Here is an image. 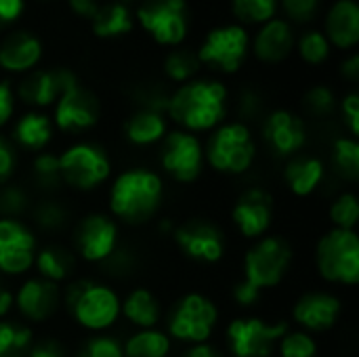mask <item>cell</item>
<instances>
[{
  "label": "cell",
  "mask_w": 359,
  "mask_h": 357,
  "mask_svg": "<svg viewBox=\"0 0 359 357\" xmlns=\"http://www.w3.org/2000/svg\"><path fill=\"white\" fill-rule=\"evenodd\" d=\"M133 13L143 34L162 48H179L191 34L194 8L189 0H141Z\"/></svg>",
  "instance_id": "5b68a950"
},
{
  "label": "cell",
  "mask_w": 359,
  "mask_h": 357,
  "mask_svg": "<svg viewBox=\"0 0 359 357\" xmlns=\"http://www.w3.org/2000/svg\"><path fill=\"white\" fill-rule=\"evenodd\" d=\"M44 59V40L32 29H8L0 38V72L25 76L40 67Z\"/></svg>",
  "instance_id": "44dd1931"
},
{
  "label": "cell",
  "mask_w": 359,
  "mask_h": 357,
  "mask_svg": "<svg viewBox=\"0 0 359 357\" xmlns=\"http://www.w3.org/2000/svg\"><path fill=\"white\" fill-rule=\"evenodd\" d=\"M231 109L229 86L215 76H198L170 90L166 118L177 128L204 135L223 124Z\"/></svg>",
  "instance_id": "6da1fadb"
},
{
  "label": "cell",
  "mask_w": 359,
  "mask_h": 357,
  "mask_svg": "<svg viewBox=\"0 0 359 357\" xmlns=\"http://www.w3.org/2000/svg\"><path fill=\"white\" fill-rule=\"evenodd\" d=\"M124 357H170L172 341L160 328L135 330L124 343Z\"/></svg>",
  "instance_id": "1f68e13d"
},
{
  "label": "cell",
  "mask_w": 359,
  "mask_h": 357,
  "mask_svg": "<svg viewBox=\"0 0 359 357\" xmlns=\"http://www.w3.org/2000/svg\"><path fill=\"white\" fill-rule=\"evenodd\" d=\"M32 181L46 196H53L63 185L61 183V170H59V156L53 154V151L34 154V160H32Z\"/></svg>",
  "instance_id": "74e56055"
},
{
  "label": "cell",
  "mask_w": 359,
  "mask_h": 357,
  "mask_svg": "<svg viewBox=\"0 0 359 357\" xmlns=\"http://www.w3.org/2000/svg\"><path fill=\"white\" fill-rule=\"evenodd\" d=\"M11 311H13V292L0 282V320H6Z\"/></svg>",
  "instance_id": "9f6ffc18"
},
{
  "label": "cell",
  "mask_w": 359,
  "mask_h": 357,
  "mask_svg": "<svg viewBox=\"0 0 359 357\" xmlns=\"http://www.w3.org/2000/svg\"><path fill=\"white\" fill-rule=\"evenodd\" d=\"M288 322H267L257 316H240L227 324L225 343L231 357H273Z\"/></svg>",
  "instance_id": "7c38bea8"
},
{
  "label": "cell",
  "mask_w": 359,
  "mask_h": 357,
  "mask_svg": "<svg viewBox=\"0 0 359 357\" xmlns=\"http://www.w3.org/2000/svg\"><path fill=\"white\" fill-rule=\"evenodd\" d=\"M27 357H67V349L59 339H40L34 341Z\"/></svg>",
  "instance_id": "816d5d0a"
},
{
  "label": "cell",
  "mask_w": 359,
  "mask_h": 357,
  "mask_svg": "<svg viewBox=\"0 0 359 357\" xmlns=\"http://www.w3.org/2000/svg\"><path fill=\"white\" fill-rule=\"evenodd\" d=\"M292 259L294 250L290 242L282 236L267 234L255 240L246 250L242 261L244 280L261 292L271 290L284 282V278L290 271Z\"/></svg>",
  "instance_id": "30bf717a"
},
{
  "label": "cell",
  "mask_w": 359,
  "mask_h": 357,
  "mask_svg": "<svg viewBox=\"0 0 359 357\" xmlns=\"http://www.w3.org/2000/svg\"><path fill=\"white\" fill-rule=\"evenodd\" d=\"M339 74L345 82H349L351 86H355L359 82V53H347L341 63H339Z\"/></svg>",
  "instance_id": "db71d44e"
},
{
  "label": "cell",
  "mask_w": 359,
  "mask_h": 357,
  "mask_svg": "<svg viewBox=\"0 0 359 357\" xmlns=\"http://www.w3.org/2000/svg\"><path fill=\"white\" fill-rule=\"evenodd\" d=\"M231 19L240 25L259 27L280 15V0H229Z\"/></svg>",
  "instance_id": "836d02e7"
},
{
  "label": "cell",
  "mask_w": 359,
  "mask_h": 357,
  "mask_svg": "<svg viewBox=\"0 0 359 357\" xmlns=\"http://www.w3.org/2000/svg\"><path fill=\"white\" fill-rule=\"evenodd\" d=\"M61 307L72 316V320L90 335H103L111 330L122 309L120 295L103 282L88 278L69 280L61 290Z\"/></svg>",
  "instance_id": "3957f363"
},
{
  "label": "cell",
  "mask_w": 359,
  "mask_h": 357,
  "mask_svg": "<svg viewBox=\"0 0 359 357\" xmlns=\"http://www.w3.org/2000/svg\"><path fill=\"white\" fill-rule=\"evenodd\" d=\"M172 240L177 248L194 263L217 265L227 255V238L219 225L206 219H189L172 227Z\"/></svg>",
  "instance_id": "9a60e30c"
},
{
  "label": "cell",
  "mask_w": 359,
  "mask_h": 357,
  "mask_svg": "<svg viewBox=\"0 0 359 357\" xmlns=\"http://www.w3.org/2000/svg\"><path fill=\"white\" fill-rule=\"evenodd\" d=\"M36 337L29 324L0 320V357H27Z\"/></svg>",
  "instance_id": "e575fe53"
},
{
  "label": "cell",
  "mask_w": 359,
  "mask_h": 357,
  "mask_svg": "<svg viewBox=\"0 0 359 357\" xmlns=\"http://www.w3.org/2000/svg\"><path fill=\"white\" fill-rule=\"evenodd\" d=\"M17 168V149L15 145L0 135V185L8 183Z\"/></svg>",
  "instance_id": "c3c4849f"
},
{
  "label": "cell",
  "mask_w": 359,
  "mask_h": 357,
  "mask_svg": "<svg viewBox=\"0 0 359 357\" xmlns=\"http://www.w3.org/2000/svg\"><path fill=\"white\" fill-rule=\"evenodd\" d=\"M38 2H55V0H38Z\"/></svg>",
  "instance_id": "680465c9"
},
{
  "label": "cell",
  "mask_w": 359,
  "mask_h": 357,
  "mask_svg": "<svg viewBox=\"0 0 359 357\" xmlns=\"http://www.w3.org/2000/svg\"><path fill=\"white\" fill-rule=\"evenodd\" d=\"M318 276L334 286L359 282V236L349 229H330L316 244Z\"/></svg>",
  "instance_id": "9c48e42d"
},
{
  "label": "cell",
  "mask_w": 359,
  "mask_h": 357,
  "mask_svg": "<svg viewBox=\"0 0 359 357\" xmlns=\"http://www.w3.org/2000/svg\"><path fill=\"white\" fill-rule=\"evenodd\" d=\"M181 357H223V353L217 347H212L210 343H202V345L187 347Z\"/></svg>",
  "instance_id": "11a10c76"
},
{
  "label": "cell",
  "mask_w": 359,
  "mask_h": 357,
  "mask_svg": "<svg viewBox=\"0 0 359 357\" xmlns=\"http://www.w3.org/2000/svg\"><path fill=\"white\" fill-rule=\"evenodd\" d=\"M76 265H78V259H76V255H74V250L69 246L46 244V246H38L32 269H36L38 278L61 286L63 282L72 280V276L76 271Z\"/></svg>",
  "instance_id": "f1b7e54d"
},
{
  "label": "cell",
  "mask_w": 359,
  "mask_h": 357,
  "mask_svg": "<svg viewBox=\"0 0 359 357\" xmlns=\"http://www.w3.org/2000/svg\"><path fill=\"white\" fill-rule=\"evenodd\" d=\"M280 357H318V341L313 335L305 332V330H286V335L280 339L278 347H276Z\"/></svg>",
  "instance_id": "7bdbcfd3"
},
{
  "label": "cell",
  "mask_w": 359,
  "mask_h": 357,
  "mask_svg": "<svg viewBox=\"0 0 359 357\" xmlns=\"http://www.w3.org/2000/svg\"><path fill=\"white\" fill-rule=\"evenodd\" d=\"M120 246V227L105 213L84 215L72 231V250L76 259L90 265H103Z\"/></svg>",
  "instance_id": "5bb4252c"
},
{
  "label": "cell",
  "mask_w": 359,
  "mask_h": 357,
  "mask_svg": "<svg viewBox=\"0 0 359 357\" xmlns=\"http://www.w3.org/2000/svg\"><path fill=\"white\" fill-rule=\"evenodd\" d=\"M322 32L332 50L343 55L358 50L359 4L358 0H332L322 11Z\"/></svg>",
  "instance_id": "cb8c5ba5"
},
{
  "label": "cell",
  "mask_w": 359,
  "mask_h": 357,
  "mask_svg": "<svg viewBox=\"0 0 359 357\" xmlns=\"http://www.w3.org/2000/svg\"><path fill=\"white\" fill-rule=\"evenodd\" d=\"M78 357H124V347L114 335H90L80 347Z\"/></svg>",
  "instance_id": "f6af8a7d"
},
{
  "label": "cell",
  "mask_w": 359,
  "mask_h": 357,
  "mask_svg": "<svg viewBox=\"0 0 359 357\" xmlns=\"http://www.w3.org/2000/svg\"><path fill=\"white\" fill-rule=\"evenodd\" d=\"M17 112L15 86L8 80H0V128L8 126Z\"/></svg>",
  "instance_id": "7dc6e473"
},
{
  "label": "cell",
  "mask_w": 359,
  "mask_h": 357,
  "mask_svg": "<svg viewBox=\"0 0 359 357\" xmlns=\"http://www.w3.org/2000/svg\"><path fill=\"white\" fill-rule=\"evenodd\" d=\"M158 162L170 181L179 185H191L200 179L206 166L204 143L198 135L172 128L158 145Z\"/></svg>",
  "instance_id": "8fae6325"
},
{
  "label": "cell",
  "mask_w": 359,
  "mask_h": 357,
  "mask_svg": "<svg viewBox=\"0 0 359 357\" xmlns=\"http://www.w3.org/2000/svg\"><path fill=\"white\" fill-rule=\"evenodd\" d=\"M231 107L236 109V120L244 122L250 126V122H257V120H263V116L267 114V103H265V97L259 88L255 86H244L231 101Z\"/></svg>",
  "instance_id": "ab89813d"
},
{
  "label": "cell",
  "mask_w": 359,
  "mask_h": 357,
  "mask_svg": "<svg viewBox=\"0 0 359 357\" xmlns=\"http://www.w3.org/2000/svg\"><path fill=\"white\" fill-rule=\"evenodd\" d=\"M284 185L294 198L313 196L326 179V162L320 156H294L284 166Z\"/></svg>",
  "instance_id": "4316f807"
},
{
  "label": "cell",
  "mask_w": 359,
  "mask_h": 357,
  "mask_svg": "<svg viewBox=\"0 0 359 357\" xmlns=\"http://www.w3.org/2000/svg\"><path fill=\"white\" fill-rule=\"evenodd\" d=\"M61 183L74 191L88 194L111 179L109 154L93 141H76L59 154Z\"/></svg>",
  "instance_id": "ba28073f"
},
{
  "label": "cell",
  "mask_w": 359,
  "mask_h": 357,
  "mask_svg": "<svg viewBox=\"0 0 359 357\" xmlns=\"http://www.w3.org/2000/svg\"><path fill=\"white\" fill-rule=\"evenodd\" d=\"M261 297H263V292H261L259 288H255L252 284H248L246 280L236 282L233 288H231V299H233V303H236L238 307H242V309L255 307V305L261 301Z\"/></svg>",
  "instance_id": "f907efd6"
},
{
  "label": "cell",
  "mask_w": 359,
  "mask_h": 357,
  "mask_svg": "<svg viewBox=\"0 0 359 357\" xmlns=\"http://www.w3.org/2000/svg\"><path fill=\"white\" fill-rule=\"evenodd\" d=\"M168 130L170 128H168L166 114L145 109V107H137L135 112H130L128 118L122 124L124 139L133 147H139V149L158 147Z\"/></svg>",
  "instance_id": "484cf974"
},
{
  "label": "cell",
  "mask_w": 359,
  "mask_h": 357,
  "mask_svg": "<svg viewBox=\"0 0 359 357\" xmlns=\"http://www.w3.org/2000/svg\"><path fill=\"white\" fill-rule=\"evenodd\" d=\"M53 137H55V124L50 116L46 112L25 109L23 114L15 118L8 141L19 149L40 154V151H46Z\"/></svg>",
  "instance_id": "d4e9b609"
},
{
  "label": "cell",
  "mask_w": 359,
  "mask_h": 357,
  "mask_svg": "<svg viewBox=\"0 0 359 357\" xmlns=\"http://www.w3.org/2000/svg\"><path fill=\"white\" fill-rule=\"evenodd\" d=\"M202 72V65L196 57V50L179 46V48H170L162 61V74L170 84H185L194 78H198Z\"/></svg>",
  "instance_id": "d6a6232c"
},
{
  "label": "cell",
  "mask_w": 359,
  "mask_h": 357,
  "mask_svg": "<svg viewBox=\"0 0 359 357\" xmlns=\"http://www.w3.org/2000/svg\"><path fill=\"white\" fill-rule=\"evenodd\" d=\"M120 316L137 330H149L158 328L162 320V305L160 299L149 290V288H133L124 299H122V309Z\"/></svg>",
  "instance_id": "f546056e"
},
{
  "label": "cell",
  "mask_w": 359,
  "mask_h": 357,
  "mask_svg": "<svg viewBox=\"0 0 359 357\" xmlns=\"http://www.w3.org/2000/svg\"><path fill=\"white\" fill-rule=\"evenodd\" d=\"M101 118V105L93 90H88L80 78L72 72L63 84V90L53 105L55 130L65 135H82L97 126Z\"/></svg>",
  "instance_id": "4fadbf2b"
},
{
  "label": "cell",
  "mask_w": 359,
  "mask_h": 357,
  "mask_svg": "<svg viewBox=\"0 0 359 357\" xmlns=\"http://www.w3.org/2000/svg\"><path fill=\"white\" fill-rule=\"evenodd\" d=\"M29 213H32L34 225L46 234L61 231L69 223V210L65 208V204L61 200H57L53 196H46L44 200L32 204Z\"/></svg>",
  "instance_id": "d590c367"
},
{
  "label": "cell",
  "mask_w": 359,
  "mask_h": 357,
  "mask_svg": "<svg viewBox=\"0 0 359 357\" xmlns=\"http://www.w3.org/2000/svg\"><path fill=\"white\" fill-rule=\"evenodd\" d=\"M196 57L202 67L219 76H236L250 59V29L236 21L212 25L200 40Z\"/></svg>",
  "instance_id": "8992f818"
},
{
  "label": "cell",
  "mask_w": 359,
  "mask_h": 357,
  "mask_svg": "<svg viewBox=\"0 0 359 357\" xmlns=\"http://www.w3.org/2000/svg\"><path fill=\"white\" fill-rule=\"evenodd\" d=\"M261 137L273 156L288 160L305 149L309 141V130L301 114L288 107H278L263 116Z\"/></svg>",
  "instance_id": "e0dca14e"
},
{
  "label": "cell",
  "mask_w": 359,
  "mask_h": 357,
  "mask_svg": "<svg viewBox=\"0 0 359 357\" xmlns=\"http://www.w3.org/2000/svg\"><path fill=\"white\" fill-rule=\"evenodd\" d=\"M303 112L309 118L316 120H326L337 114L339 107V97L332 86L328 84H313L303 93Z\"/></svg>",
  "instance_id": "f35d334b"
},
{
  "label": "cell",
  "mask_w": 359,
  "mask_h": 357,
  "mask_svg": "<svg viewBox=\"0 0 359 357\" xmlns=\"http://www.w3.org/2000/svg\"><path fill=\"white\" fill-rule=\"evenodd\" d=\"M36 252V231L21 219L0 217V276L19 278L29 274Z\"/></svg>",
  "instance_id": "2e32d148"
},
{
  "label": "cell",
  "mask_w": 359,
  "mask_h": 357,
  "mask_svg": "<svg viewBox=\"0 0 359 357\" xmlns=\"http://www.w3.org/2000/svg\"><path fill=\"white\" fill-rule=\"evenodd\" d=\"M164 177L147 166H133L114 177L109 185V217L124 225H145L162 208Z\"/></svg>",
  "instance_id": "7a4b0ae2"
},
{
  "label": "cell",
  "mask_w": 359,
  "mask_h": 357,
  "mask_svg": "<svg viewBox=\"0 0 359 357\" xmlns=\"http://www.w3.org/2000/svg\"><path fill=\"white\" fill-rule=\"evenodd\" d=\"M69 74L72 69L67 67H36L34 72L21 76L15 86V97L27 109L44 112L57 103Z\"/></svg>",
  "instance_id": "603a6c76"
},
{
  "label": "cell",
  "mask_w": 359,
  "mask_h": 357,
  "mask_svg": "<svg viewBox=\"0 0 359 357\" xmlns=\"http://www.w3.org/2000/svg\"><path fill=\"white\" fill-rule=\"evenodd\" d=\"M297 34L299 29L278 15L250 32V57L267 67L282 65L294 55Z\"/></svg>",
  "instance_id": "d6986e66"
},
{
  "label": "cell",
  "mask_w": 359,
  "mask_h": 357,
  "mask_svg": "<svg viewBox=\"0 0 359 357\" xmlns=\"http://www.w3.org/2000/svg\"><path fill=\"white\" fill-rule=\"evenodd\" d=\"M32 206L29 194L25 191V187L8 181L4 185H0V217L6 219H21V215H25Z\"/></svg>",
  "instance_id": "ee69618b"
},
{
  "label": "cell",
  "mask_w": 359,
  "mask_h": 357,
  "mask_svg": "<svg viewBox=\"0 0 359 357\" xmlns=\"http://www.w3.org/2000/svg\"><path fill=\"white\" fill-rule=\"evenodd\" d=\"M204 160L219 175H246L257 162V139L252 128L240 120H225L208 133Z\"/></svg>",
  "instance_id": "277c9868"
},
{
  "label": "cell",
  "mask_w": 359,
  "mask_h": 357,
  "mask_svg": "<svg viewBox=\"0 0 359 357\" xmlns=\"http://www.w3.org/2000/svg\"><path fill=\"white\" fill-rule=\"evenodd\" d=\"M330 160L337 173L347 181L359 179V141L355 137L341 135L332 141Z\"/></svg>",
  "instance_id": "8d00e7d4"
},
{
  "label": "cell",
  "mask_w": 359,
  "mask_h": 357,
  "mask_svg": "<svg viewBox=\"0 0 359 357\" xmlns=\"http://www.w3.org/2000/svg\"><path fill=\"white\" fill-rule=\"evenodd\" d=\"M343 314V301L326 290H313L301 295L292 305V320L299 330L309 335L332 330Z\"/></svg>",
  "instance_id": "7402d4cb"
},
{
  "label": "cell",
  "mask_w": 359,
  "mask_h": 357,
  "mask_svg": "<svg viewBox=\"0 0 359 357\" xmlns=\"http://www.w3.org/2000/svg\"><path fill=\"white\" fill-rule=\"evenodd\" d=\"M103 0H65L67 11L82 21H90L95 17V13L99 11Z\"/></svg>",
  "instance_id": "f5cc1de1"
},
{
  "label": "cell",
  "mask_w": 359,
  "mask_h": 357,
  "mask_svg": "<svg viewBox=\"0 0 359 357\" xmlns=\"http://www.w3.org/2000/svg\"><path fill=\"white\" fill-rule=\"evenodd\" d=\"M13 309L25 324H44L61 309V286L38 276L25 278L13 292Z\"/></svg>",
  "instance_id": "ffe728a7"
},
{
  "label": "cell",
  "mask_w": 359,
  "mask_h": 357,
  "mask_svg": "<svg viewBox=\"0 0 359 357\" xmlns=\"http://www.w3.org/2000/svg\"><path fill=\"white\" fill-rule=\"evenodd\" d=\"M332 46L328 38L324 36L322 27L309 25L303 27L297 34V44H294V55L301 59L303 65L307 67H322L332 59Z\"/></svg>",
  "instance_id": "4dcf8cb0"
},
{
  "label": "cell",
  "mask_w": 359,
  "mask_h": 357,
  "mask_svg": "<svg viewBox=\"0 0 359 357\" xmlns=\"http://www.w3.org/2000/svg\"><path fill=\"white\" fill-rule=\"evenodd\" d=\"M217 303L202 292H185L170 309L166 318V335L170 341L183 343L187 347L210 343L219 326Z\"/></svg>",
  "instance_id": "52a82bcc"
},
{
  "label": "cell",
  "mask_w": 359,
  "mask_h": 357,
  "mask_svg": "<svg viewBox=\"0 0 359 357\" xmlns=\"http://www.w3.org/2000/svg\"><path fill=\"white\" fill-rule=\"evenodd\" d=\"M273 213L276 204L271 194L263 187H248L231 206V223L244 240L255 242L269 234Z\"/></svg>",
  "instance_id": "ac0fdd59"
},
{
  "label": "cell",
  "mask_w": 359,
  "mask_h": 357,
  "mask_svg": "<svg viewBox=\"0 0 359 357\" xmlns=\"http://www.w3.org/2000/svg\"><path fill=\"white\" fill-rule=\"evenodd\" d=\"M118 2H122V4H126V6H130V4H135V6H137L141 0H118Z\"/></svg>",
  "instance_id": "6f0895ef"
},
{
  "label": "cell",
  "mask_w": 359,
  "mask_h": 357,
  "mask_svg": "<svg viewBox=\"0 0 359 357\" xmlns=\"http://www.w3.org/2000/svg\"><path fill=\"white\" fill-rule=\"evenodd\" d=\"M27 0H0V32L17 25L25 15Z\"/></svg>",
  "instance_id": "681fc988"
},
{
  "label": "cell",
  "mask_w": 359,
  "mask_h": 357,
  "mask_svg": "<svg viewBox=\"0 0 359 357\" xmlns=\"http://www.w3.org/2000/svg\"><path fill=\"white\" fill-rule=\"evenodd\" d=\"M90 34L97 40H118L135 29V13L130 6L118 0H103L95 17L88 21Z\"/></svg>",
  "instance_id": "83f0119b"
},
{
  "label": "cell",
  "mask_w": 359,
  "mask_h": 357,
  "mask_svg": "<svg viewBox=\"0 0 359 357\" xmlns=\"http://www.w3.org/2000/svg\"><path fill=\"white\" fill-rule=\"evenodd\" d=\"M328 217L334 229L355 231L359 223V198L353 191L339 194L328 208Z\"/></svg>",
  "instance_id": "60d3db41"
},
{
  "label": "cell",
  "mask_w": 359,
  "mask_h": 357,
  "mask_svg": "<svg viewBox=\"0 0 359 357\" xmlns=\"http://www.w3.org/2000/svg\"><path fill=\"white\" fill-rule=\"evenodd\" d=\"M326 0H280V17L292 23L297 29L301 25L309 27L322 15Z\"/></svg>",
  "instance_id": "b9f144b4"
},
{
  "label": "cell",
  "mask_w": 359,
  "mask_h": 357,
  "mask_svg": "<svg viewBox=\"0 0 359 357\" xmlns=\"http://www.w3.org/2000/svg\"><path fill=\"white\" fill-rule=\"evenodd\" d=\"M337 112L343 118V124L349 133V137H359V93L355 88H349L341 99Z\"/></svg>",
  "instance_id": "bcb514c9"
}]
</instances>
